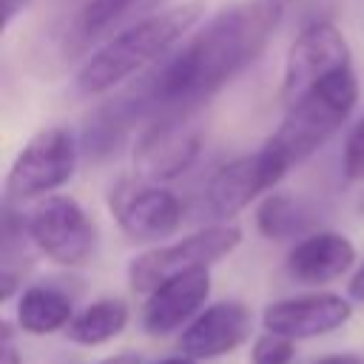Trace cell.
Wrapping results in <instances>:
<instances>
[{
	"label": "cell",
	"mask_w": 364,
	"mask_h": 364,
	"mask_svg": "<svg viewBox=\"0 0 364 364\" xmlns=\"http://www.w3.org/2000/svg\"><path fill=\"white\" fill-rule=\"evenodd\" d=\"M284 9L279 0H239L216 11L148 80V100L176 108L216 94L264 51Z\"/></svg>",
	"instance_id": "6da1fadb"
},
{
	"label": "cell",
	"mask_w": 364,
	"mask_h": 364,
	"mask_svg": "<svg viewBox=\"0 0 364 364\" xmlns=\"http://www.w3.org/2000/svg\"><path fill=\"white\" fill-rule=\"evenodd\" d=\"M205 0H185L128 26L117 37L105 40L97 51H91V57L77 71V88L97 97L125 82L145 65L165 57L205 17Z\"/></svg>",
	"instance_id": "7a4b0ae2"
},
{
	"label": "cell",
	"mask_w": 364,
	"mask_h": 364,
	"mask_svg": "<svg viewBox=\"0 0 364 364\" xmlns=\"http://www.w3.org/2000/svg\"><path fill=\"white\" fill-rule=\"evenodd\" d=\"M355 102H358L355 71L353 65H341L287 102L284 117L267 142L293 168L310 159L347 122Z\"/></svg>",
	"instance_id": "3957f363"
},
{
	"label": "cell",
	"mask_w": 364,
	"mask_h": 364,
	"mask_svg": "<svg viewBox=\"0 0 364 364\" xmlns=\"http://www.w3.org/2000/svg\"><path fill=\"white\" fill-rule=\"evenodd\" d=\"M239 245H242V228L233 225L230 219H222L173 245H156L136 253L128 264V284L136 293H151L154 287H159L162 282L179 273L216 264L219 259L230 256Z\"/></svg>",
	"instance_id": "277c9868"
},
{
	"label": "cell",
	"mask_w": 364,
	"mask_h": 364,
	"mask_svg": "<svg viewBox=\"0 0 364 364\" xmlns=\"http://www.w3.org/2000/svg\"><path fill=\"white\" fill-rule=\"evenodd\" d=\"M28 236L31 245L51 262L63 267H82L91 262L97 250V225L85 213V208L65 196V193H48L43 196L28 219Z\"/></svg>",
	"instance_id": "5b68a950"
},
{
	"label": "cell",
	"mask_w": 364,
	"mask_h": 364,
	"mask_svg": "<svg viewBox=\"0 0 364 364\" xmlns=\"http://www.w3.org/2000/svg\"><path fill=\"white\" fill-rule=\"evenodd\" d=\"M77 168V145L65 128H43L37 131L23 151L14 156L6 173V199L26 202L43 199L63 188Z\"/></svg>",
	"instance_id": "8992f818"
},
{
	"label": "cell",
	"mask_w": 364,
	"mask_h": 364,
	"mask_svg": "<svg viewBox=\"0 0 364 364\" xmlns=\"http://www.w3.org/2000/svg\"><path fill=\"white\" fill-rule=\"evenodd\" d=\"M119 230L134 242H159L179 230L182 205L173 191L148 179H125L108 193Z\"/></svg>",
	"instance_id": "52a82bcc"
},
{
	"label": "cell",
	"mask_w": 364,
	"mask_h": 364,
	"mask_svg": "<svg viewBox=\"0 0 364 364\" xmlns=\"http://www.w3.org/2000/svg\"><path fill=\"white\" fill-rule=\"evenodd\" d=\"M287 171V159L270 142H264L259 151L236 156L210 176L205 193L208 208L219 219H230L239 210H245L253 199H259L264 191H273V185H279Z\"/></svg>",
	"instance_id": "ba28073f"
},
{
	"label": "cell",
	"mask_w": 364,
	"mask_h": 364,
	"mask_svg": "<svg viewBox=\"0 0 364 364\" xmlns=\"http://www.w3.org/2000/svg\"><path fill=\"white\" fill-rule=\"evenodd\" d=\"M202 148V131L182 117L154 119L134 145V171L148 182H168L185 173Z\"/></svg>",
	"instance_id": "9c48e42d"
},
{
	"label": "cell",
	"mask_w": 364,
	"mask_h": 364,
	"mask_svg": "<svg viewBox=\"0 0 364 364\" xmlns=\"http://www.w3.org/2000/svg\"><path fill=\"white\" fill-rule=\"evenodd\" d=\"M341 65H353L350 46L333 23L316 20L307 28H301L284 57V74H282L284 105L290 100H296L304 88H310L313 82H318L321 77H327L330 71H336Z\"/></svg>",
	"instance_id": "30bf717a"
},
{
	"label": "cell",
	"mask_w": 364,
	"mask_h": 364,
	"mask_svg": "<svg viewBox=\"0 0 364 364\" xmlns=\"http://www.w3.org/2000/svg\"><path fill=\"white\" fill-rule=\"evenodd\" d=\"M350 316H353L350 299L318 290V293L290 296L267 304L262 313V327L299 341V338H316V336L333 333L341 324H347Z\"/></svg>",
	"instance_id": "8fae6325"
},
{
	"label": "cell",
	"mask_w": 364,
	"mask_h": 364,
	"mask_svg": "<svg viewBox=\"0 0 364 364\" xmlns=\"http://www.w3.org/2000/svg\"><path fill=\"white\" fill-rule=\"evenodd\" d=\"M253 330V316L242 301L208 304L179 336V353L205 361L239 350Z\"/></svg>",
	"instance_id": "7c38bea8"
},
{
	"label": "cell",
	"mask_w": 364,
	"mask_h": 364,
	"mask_svg": "<svg viewBox=\"0 0 364 364\" xmlns=\"http://www.w3.org/2000/svg\"><path fill=\"white\" fill-rule=\"evenodd\" d=\"M210 296L208 267L179 273L148 293L142 310V327L148 336H171L179 327H188L205 307Z\"/></svg>",
	"instance_id": "4fadbf2b"
},
{
	"label": "cell",
	"mask_w": 364,
	"mask_h": 364,
	"mask_svg": "<svg viewBox=\"0 0 364 364\" xmlns=\"http://www.w3.org/2000/svg\"><path fill=\"white\" fill-rule=\"evenodd\" d=\"M355 262V245L336 230L301 236L287 250V273L301 284H327Z\"/></svg>",
	"instance_id": "5bb4252c"
},
{
	"label": "cell",
	"mask_w": 364,
	"mask_h": 364,
	"mask_svg": "<svg viewBox=\"0 0 364 364\" xmlns=\"http://www.w3.org/2000/svg\"><path fill=\"white\" fill-rule=\"evenodd\" d=\"M74 318L71 299L48 284H34L20 293L17 301V327L28 336H51L57 330H65Z\"/></svg>",
	"instance_id": "9a60e30c"
},
{
	"label": "cell",
	"mask_w": 364,
	"mask_h": 364,
	"mask_svg": "<svg viewBox=\"0 0 364 364\" xmlns=\"http://www.w3.org/2000/svg\"><path fill=\"white\" fill-rule=\"evenodd\" d=\"M128 327V304L122 299H97L82 307L63 330L68 341L80 347H100L117 338Z\"/></svg>",
	"instance_id": "2e32d148"
},
{
	"label": "cell",
	"mask_w": 364,
	"mask_h": 364,
	"mask_svg": "<svg viewBox=\"0 0 364 364\" xmlns=\"http://www.w3.org/2000/svg\"><path fill=\"white\" fill-rule=\"evenodd\" d=\"M256 228L273 242L301 239L310 230V213L290 193H267L256 208Z\"/></svg>",
	"instance_id": "e0dca14e"
},
{
	"label": "cell",
	"mask_w": 364,
	"mask_h": 364,
	"mask_svg": "<svg viewBox=\"0 0 364 364\" xmlns=\"http://www.w3.org/2000/svg\"><path fill=\"white\" fill-rule=\"evenodd\" d=\"M296 355V338L264 330L250 347V364H290Z\"/></svg>",
	"instance_id": "ac0fdd59"
},
{
	"label": "cell",
	"mask_w": 364,
	"mask_h": 364,
	"mask_svg": "<svg viewBox=\"0 0 364 364\" xmlns=\"http://www.w3.org/2000/svg\"><path fill=\"white\" fill-rule=\"evenodd\" d=\"M134 0H88L85 9H82V17H80V26L85 34H94V31H102L105 26H111L117 17H122L128 9H131Z\"/></svg>",
	"instance_id": "d6986e66"
},
{
	"label": "cell",
	"mask_w": 364,
	"mask_h": 364,
	"mask_svg": "<svg viewBox=\"0 0 364 364\" xmlns=\"http://www.w3.org/2000/svg\"><path fill=\"white\" fill-rule=\"evenodd\" d=\"M344 176L350 182H364V117L353 125L347 142H344Z\"/></svg>",
	"instance_id": "ffe728a7"
},
{
	"label": "cell",
	"mask_w": 364,
	"mask_h": 364,
	"mask_svg": "<svg viewBox=\"0 0 364 364\" xmlns=\"http://www.w3.org/2000/svg\"><path fill=\"white\" fill-rule=\"evenodd\" d=\"M0 355H3V364H23L17 347H14V336H11V324L3 321V341H0Z\"/></svg>",
	"instance_id": "44dd1931"
},
{
	"label": "cell",
	"mask_w": 364,
	"mask_h": 364,
	"mask_svg": "<svg viewBox=\"0 0 364 364\" xmlns=\"http://www.w3.org/2000/svg\"><path fill=\"white\" fill-rule=\"evenodd\" d=\"M347 299H350V301L364 304V262H361V264H358V270L350 276V284H347Z\"/></svg>",
	"instance_id": "7402d4cb"
},
{
	"label": "cell",
	"mask_w": 364,
	"mask_h": 364,
	"mask_svg": "<svg viewBox=\"0 0 364 364\" xmlns=\"http://www.w3.org/2000/svg\"><path fill=\"white\" fill-rule=\"evenodd\" d=\"M31 6V0H3V28H9L14 23V17L20 11H26Z\"/></svg>",
	"instance_id": "603a6c76"
},
{
	"label": "cell",
	"mask_w": 364,
	"mask_h": 364,
	"mask_svg": "<svg viewBox=\"0 0 364 364\" xmlns=\"http://www.w3.org/2000/svg\"><path fill=\"white\" fill-rule=\"evenodd\" d=\"M313 364H364L361 355H353V353H338V355H324Z\"/></svg>",
	"instance_id": "cb8c5ba5"
},
{
	"label": "cell",
	"mask_w": 364,
	"mask_h": 364,
	"mask_svg": "<svg viewBox=\"0 0 364 364\" xmlns=\"http://www.w3.org/2000/svg\"><path fill=\"white\" fill-rule=\"evenodd\" d=\"M100 364H142L136 353H119V355H111V358H102Z\"/></svg>",
	"instance_id": "d4e9b609"
},
{
	"label": "cell",
	"mask_w": 364,
	"mask_h": 364,
	"mask_svg": "<svg viewBox=\"0 0 364 364\" xmlns=\"http://www.w3.org/2000/svg\"><path fill=\"white\" fill-rule=\"evenodd\" d=\"M156 364H196V358H191V355H185V353H179V355H171V358H162V361H156Z\"/></svg>",
	"instance_id": "484cf974"
},
{
	"label": "cell",
	"mask_w": 364,
	"mask_h": 364,
	"mask_svg": "<svg viewBox=\"0 0 364 364\" xmlns=\"http://www.w3.org/2000/svg\"><path fill=\"white\" fill-rule=\"evenodd\" d=\"M279 3H282V6H287V3H293V0H279Z\"/></svg>",
	"instance_id": "4316f807"
}]
</instances>
